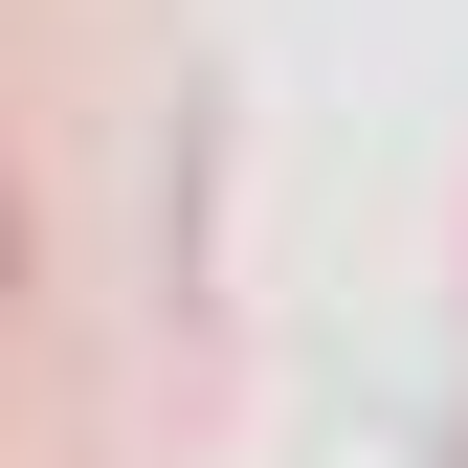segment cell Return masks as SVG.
<instances>
[{
  "label": "cell",
  "mask_w": 468,
  "mask_h": 468,
  "mask_svg": "<svg viewBox=\"0 0 468 468\" xmlns=\"http://www.w3.org/2000/svg\"><path fill=\"white\" fill-rule=\"evenodd\" d=\"M0 290H23V223H0Z\"/></svg>",
  "instance_id": "1"
}]
</instances>
